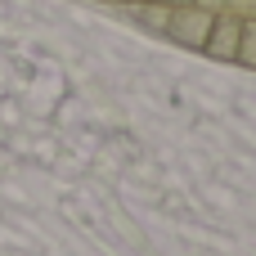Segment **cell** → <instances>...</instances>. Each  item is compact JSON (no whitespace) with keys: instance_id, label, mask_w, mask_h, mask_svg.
<instances>
[{"instance_id":"5b68a950","label":"cell","mask_w":256,"mask_h":256,"mask_svg":"<svg viewBox=\"0 0 256 256\" xmlns=\"http://www.w3.org/2000/svg\"><path fill=\"white\" fill-rule=\"evenodd\" d=\"M194 4H202V9H212V14H225V0H194Z\"/></svg>"},{"instance_id":"8992f818","label":"cell","mask_w":256,"mask_h":256,"mask_svg":"<svg viewBox=\"0 0 256 256\" xmlns=\"http://www.w3.org/2000/svg\"><path fill=\"white\" fill-rule=\"evenodd\" d=\"M153 4H171L176 9V4H194V0H153Z\"/></svg>"},{"instance_id":"52a82bcc","label":"cell","mask_w":256,"mask_h":256,"mask_svg":"<svg viewBox=\"0 0 256 256\" xmlns=\"http://www.w3.org/2000/svg\"><path fill=\"white\" fill-rule=\"evenodd\" d=\"M126 4H135V0H126Z\"/></svg>"},{"instance_id":"3957f363","label":"cell","mask_w":256,"mask_h":256,"mask_svg":"<svg viewBox=\"0 0 256 256\" xmlns=\"http://www.w3.org/2000/svg\"><path fill=\"white\" fill-rule=\"evenodd\" d=\"M234 63L256 68V18H243V36H238V58Z\"/></svg>"},{"instance_id":"277c9868","label":"cell","mask_w":256,"mask_h":256,"mask_svg":"<svg viewBox=\"0 0 256 256\" xmlns=\"http://www.w3.org/2000/svg\"><path fill=\"white\" fill-rule=\"evenodd\" d=\"M135 14H140L144 22L162 27V32H166V22H171V4H153V0H148V9H140V4H135Z\"/></svg>"},{"instance_id":"6da1fadb","label":"cell","mask_w":256,"mask_h":256,"mask_svg":"<svg viewBox=\"0 0 256 256\" xmlns=\"http://www.w3.org/2000/svg\"><path fill=\"white\" fill-rule=\"evenodd\" d=\"M212 22H216L212 9H202V4H176L171 9V22H166V36L180 40L184 50H202L207 36H212Z\"/></svg>"},{"instance_id":"7a4b0ae2","label":"cell","mask_w":256,"mask_h":256,"mask_svg":"<svg viewBox=\"0 0 256 256\" xmlns=\"http://www.w3.org/2000/svg\"><path fill=\"white\" fill-rule=\"evenodd\" d=\"M238 36H243V18L238 14H216V22H212V36H207V54L212 58H225V63H234L238 58Z\"/></svg>"}]
</instances>
